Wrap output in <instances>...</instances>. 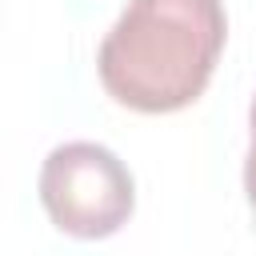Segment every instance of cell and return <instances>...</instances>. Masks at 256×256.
<instances>
[{
	"label": "cell",
	"mask_w": 256,
	"mask_h": 256,
	"mask_svg": "<svg viewBox=\"0 0 256 256\" xmlns=\"http://www.w3.org/2000/svg\"><path fill=\"white\" fill-rule=\"evenodd\" d=\"M40 204L48 220L80 240H104L120 232L136 208V184L128 164L92 140H68L40 164Z\"/></svg>",
	"instance_id": "7a4b0ae2"
},
{
	"label": "cell",
	"mask_w": 256,
	"mask_h": 256,
	"mask_svg": "<svg viewBox=\"0 0 256 256\" xmlns=\"http://www.w3.org/2000/svg\"><path fill=\"white\" fill-rule=\"evenodd\" d=\"M248 124H252V144H248V160H244V192H248V204L256 208V100H252Z\"/></svg>",
	"instance_id": "3957f363"
},
{
	"label": "cell",
	"mask_w": 256,
	"mask_h": 256,
	"mask_svg": "<svg viewBox=\"0 0 256 256\" xmlns=\"http://www.w3.org/2000/svg\"><path fill=\"white\" fill-rule=\"evenodd\" d=\"M228 40L220 0H128L96 52L100 84L136 112L188 108Z\"/></svg>",
	"instance_id": "6da1fadb"
}]
</instances>
